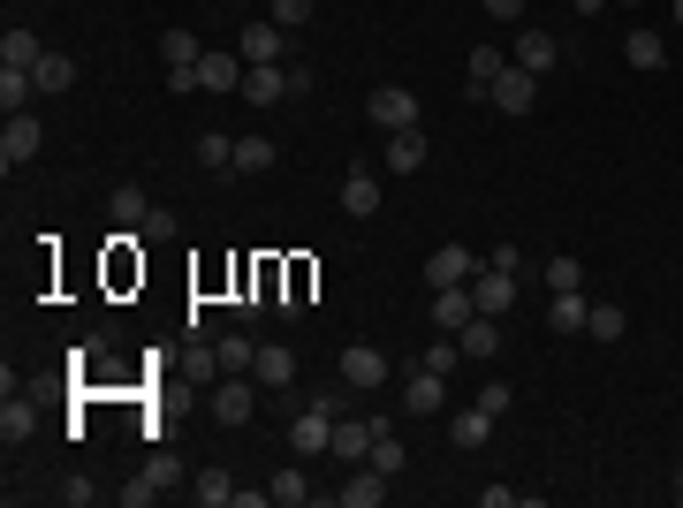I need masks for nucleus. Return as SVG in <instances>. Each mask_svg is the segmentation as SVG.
<instances>
[{"instance_id":"e433bc0d","label":"nucleus","mask_w":683,"mask_h":508,"mask_svg":"<svg viewBox=\"0 0 683 508\" xmlns=\"http://www.w3.org/2000/svg\"><path fill=\"white\" fill-rule=\"evenodd\" d=\"M540 281H547V289H585V266H577V258H547V266H540Z\"/></svg>"},{"instance_id":"39448f33","label":"nucleus","mask_w":683,"mask_h":508,"mask_svg":"<svg viewBox=\"0 0 683 508\" xmlns=\"http://www.w3.org/2000/svg\"><path fill=\"white\" fill-rule=\"evenodd\" d=\"M516 69H532V77H547V69H562V46L555 31H540V23H516Z\"/></svg>"},{"instance_id":"9b49d317","label":"nucleus","mask_w":683,"mask_h":508,"mask_svg":"<svg viewBox=\"0 0 683 508\" xmlns=\"http://www.w3.org/2000/svg\"><path fill=\"white\" fill-rule=\"evenodd\" d=\"M403 410H410V418H433V410H448V372H426V365H418V372L403 380Z\"/></svg>"},{"instance_id":"423d86ee","label":"nucleus","mask_w":683,"mask_h":508,"mask_svg":"<svg viewBox=\"0 0 683 508\" xmlns=\"http://www.w3.org/2000/svg\"><path fill=\"white\" fill-rule=\"evenodd\" d=\"M471 303H478L486 319H509V303H516V273H502V266H478V273H471Z\"/></svg>"},{"instance_id":"6e6552de","label":"nucleus","mask_w":683,"mask_h":508,"mask_svg":"<svg viewBox=\"0 0 683 508\" xmlns=\"http://www.w3.org/2000/svg\"><path fill=\"white\" fill-rule=\"evenodd\" d=\"M39 145H46V129L31 122V114H8V129H0V168L16 175L23 160H39Z\"/></svg>"},{"instance_id":"72a5a7b5","label":"nucleus","mask_w":683,"mask_h":508,"mask_svg":"<svg viewBox=\"0 0 683 508\" xmlns=\"http://www.w3.org/2000/svg\"><path fill=\"white\" fill-rule=\"evenodd\" d=\"M274 160H281V152H274L266 137H236V175H266Z\"/></svg>"},{"instance_id":"de8ad7c7","label":"nucleus","mask_w":683,"mask_h":508,"mask_svg":"<svg viewBox=\"0 0 683 508\" xmlns=\"http://www.w3.org/2000/svg\"><path fill=\"white\" fill-rule=\"evenodd\" d=\"M168 91H206V84H198V61H182V69H168Z\"/></svg>"},{"instance_id":"2f4dec72","label":"nucleus","mask_w":683,"mask_h":508,"mask_svg":"<svg viewBox=\"0 0 683 508\" xmlns=\"http://www.w3.org/2000/svg\"><path fill=\"white\" fill-rule=\"evenodd\" d=\"M31 91H39L31 69H0V114H23V107H31Z\"/></svg>"},{"instance_id":"1a4fd4ad","label":"nucleus","mask_w":683,"mask_h":508,"mask_svg":"<svg viewBox=\"0 0 683 508\" xmlns=\"http://www.w3.org/2000/svg\"><path fill=\"white\" fill-rule=\"evenodd\" d=\"M335 365H342V380L357 387V395H373V387L387 380V357H380V349H373V341H349V349H342Z\"/></svg>"},{"instance_id":"a211bd4d","label":"nucleus","mask_w":683,"mask_h":508,"mask_svg":"<svg viewBox=\"0 0 683 508\" xmlns=\"http://www.w3.org/2000/svg\"><path fill=\"white\" fill-rule=\"evenodd\" d=\"M107 220H115V236H137V228L152 220V198H145L137 182H122V190L107 198Z\"/></svg>"},{"instance_id":"2eb2a0df","label":"nucleus","mask_w":683,"mask_h":508,"mask_svg":"<svg viewBox=\"0 0 683 508\" xmlns=\"http://www.w3.org/2000/svg\"><path fill=\"white\" fill-rule=\"evenodd\" d=\"M342 212H349V220H373V212H380V175L373 168L342 175Z\"/></svg>"},{"instance_id":"20e7f679","label":"nucleus","mask_w":683,"mask_h":508,"mask_svg":"<svg viewBox=\"0 0 683 508\" xmlns=\"http://www.w3.org/2000/svg\"><path fill=\"white\" fill-rule=\"evenodd\" d=\"M486 107H502V114H532V107H540V77L509 61V69L494 77V91H486Z\"/></svg>"},{"instance_id":"4468645a","label":"nucleus","mask_w":683,"mask_h":508,"mask_svg":"<svg viewBox=\"0 0 683 508\" xmlns=\"http://www.w3.org/2000/svg\"><path fill=\"white\" fill-rule=\"evenodd\" d=\"M251 380L266 387V395L297 387V349H289V341H266V349H258V365H251Z\"/></svg>"},{"instance_id":"a18cd8bd","label":"nucleus","mask_w":683,"mask_h":508,"mask_svg":"<svg viewBox=\"0 0 683 508\" xmlns=\"http://www.w3.org/2000/svg\"><path fill=\"white\" fill-rule=\"evenodd\" d=\"M478 8H486L494 23H524V0H478Z\"/></svg>"},{"instance_id":"c85d7f7f","label":"nucleus","mask_w":683,"mask_h":508,"mask_svg":"<svg viewBox=\"0 0 683 508\" xmlns=\"http://www.w3.org/2000/svg\"><path fill=\"white\" fill-rule=\"evenodd\" d=\"M365 464L373 470H387V478H403V470H410V448H403V432H373V456H365Z\"/></svg>"},{"instance_id":"f8f14e48","label":"nucleus","mask_w":683,"mask_h":508,"mask_svg":"<svg viewBox=\"0 0 683 508\" xmlns=\"http://www.w3.org/2000/svg\"><path fill=\"white\" fill-rule=\"evenodd\" d=\"M471 273H478V258H471L464 243H441V251L426 258V289H464Z\"/></svg>"},{"instance_id":"b1692460","label":"nucleus","mask_w":683,"mask_h":508,"mask_svg":"<svg viewBox=\"0 0 683 508\" xmlns=\"http://www.w3.org/2000/svg\"><path fill=\"white\" fill-rule=\"evenodd\" d=\"M623 61H631V69H645V77H661V69H669V39H661V31H631Z\"/></svg>"},{"instance_id":"bb28decb","label":"nucleus","mask_w":683,"mask_h":508,"mask_svg":"<svg viewBox=\"0 0 683 508\" xmlns=\"http://www.w3.org/2000/svg\"><path fill=\"white\" fill-rule=\"evenodd\" d=\"M39 61H46L39 31H23V23H16V31L0 39V69H39Z\"/></svg>"},{"instance_id":"473e14b6","label":"nucleus","mask_w":683,"mask_h":508,"mask_svg":"<svg viewBox=\"0 0 683 508\" xmlns=\"http://www.w3.org/2000/svg\"><path fill=\"white\" fill-rule=\"evenodd\" d=\"M31 77H39V91H46V99H61V91L77 84V61H69V53H46V61L31 69Z\"/></svg>"},{"instance_id":"09e8293b","label":"nucleus","mask_w":683,"mask_h":508,"mask_svg":"<svg viewBox=\"0 0 683 508\" xmlns=\"http://www.w3.org/2000/svg\"><path fill=\"white\" fill-rule=\"evenodd\" d=\"M570 8H577V16H600V8H607V0H570Z\"/></svg>"},{"instance_id":"c03bdc74","label":"nucleus","mask_w":683,"mask_h":508,"mask_svg":"<svg viewBox=\"0 0 683 508\" xmlns=\"http://www.w3.org/2000/svg\"><path fill=\"white\" fill-rule=\"evenodd\" d=\"M486 266H502V273H516V281H524V273H532V266H524V251H516V243H502V251L486 258Z\"/></svg>"},{"instance_id":"49530a36","label":"nucleus","mask_w":683,"mask_h":508,"mask_svg":"<svg viewBox=\"0 0 683 508\" xmlns=\"http://www.w3.org/2000/svg\"><path fill=\"white\" fill-rule=\"evenodd\" d=\"M61 501L85 508V501H99V486H91V478H69V486H61Z\"/></svg>"},{"instance_id":"7ed1b4c3","label":"nucleus","mask_w":683,"mask_h":508,"mask_svg":"<svg viewBox=\"0 0 683 508\" xmlns=\"http://www.w3.org/2000/svg\"><path fill=\"white\" fill-rule=\"evenodd\" d=\"M289 39H297V31H281L274 16H251L244 39H236V53H244V61H289Z\"/></svg>"},{"instance_id":"f257e3e1","label":"nucleus","mask_w":683,"mask_h":508,"mask_svg":"<svg viewBox=\"0 0 683 508\" xmlns=\"http://www.w3.org/2000/svg\"><path fill=\"white\" fill-rule=\"evenodd\" d=\"M327 448H335V410H327V402H304L297 425H289V456L311 464V456H327Z\"/></svg>"},{"instance_id":"8fccbe9b","label":"nucleus","mask_w":683,"mask_h":508,"mask_svg":"<svg viewBox=\"0 0 683 508\" xmlns=\"http://www.w3.org/2000/svg\"><path fill=\"white\" fill-rule=\"evenodd\" d=\"M676 508H683V470H676Z\"/></svg>"},{"instance_id":"aec40b11","label":"nucleus","mask_w":683,"mask_h":508,"mask_svg":"<svg viewBox=\"0 0 683 508\" xmlns=\"http://www.w3.org/2000/svg\"><path fill=\"white\" fill-rule=\"evenodd\" d=\"M335 501H342V508H380V501H387V470H373V464H365V470H349Z\"/></svg>"},{"instance_id":"f704fd0d","label":"nucleus","mask_w":683,"mask_h":508,"mask_svg":"<svg viewBox=\"0 0 683 508\" xmlns=\"http://www.w3.org/2000/svg\"><path fill=\"white\" fill-rule=\"evenodd\" d=\"M623 327H631L623 303H593V319H585V335H593V341H623Z\"/></svg>"},{"instance_id":"9d476101","label":"nucleus","mask_w":683,"mask_h":508,"mask_svg":"<svg viewBox=\"0 0 683 508\" xmlns=\"http://www.w3.org/2000/svg\"><path fill=\"white\" fill-rule=\"evenodd\" d=\"M244 99L251 107H281L289 99V61H251L244 69Z\"/></svg>"},{"instance_id":"79ce46f5","label":"nucleus","mask_w":683,"mask_h":508,"mask_svg":"<svg viewBox=\"0 0 683 508\" xmlns=\"http://www.w3.org/2000/svg\"><path fill=\"white\" fill-rule=\"evenodd\" d=\"M145 243H175V212L152 206V220H145Z\"/></svg>"},{"instance_id":"c756f323","label":"nucleus","mask_w":683,"mask_h":508,"mask_svg":"<svg viewBox=\"0 0 683 508\" xmlns=\"http://www.w3.org/2000/svg\"><path fill=\"white\" fill-rule=\"evenodd\" d=\"M214 357H220V372H251V365H258V341L236 327V335H220V341H214Z\"/></svg>"},{"instance_id":"ddd939ff","label":"nucleus","mask_w":683,"mask_h":508,"mask_svg":"<svg viewBox=\"0 0 683 508\" xmlns=\"http://www.w3.org/2000/svg\"><path fill=\"white\" fill-rule=\"evenodd\" d=\"M448 440H456L464 456H478V448L494 440V410H486V402H464V410H448Z\"/></svg>"},{"instance_id":"3c124183","label":"nucleus","mask_w":683,"mask_h":508,"mask_svg":"<svg viewBox=\"0 0 683 508\" xmlns=\"http://www.w3.org/2000/svg\"><path fill=\"white\" fill-rule=\"evenodd\" d=\"M676 31H683V0H676Z\"/></svg>"},{"instance_id":"0eeeda50","label":"nucleus","mask_w":683,"mask_h":508,"mask_svg":"<svg viewBox=\"0 0 683 508\" xmlns=\"http://www.w3.org/2000/svg\"><path fill=\"white\" fill-rule=\"evenodd\" d=\"M365 114L380 129H418V91H403V84H380L373 99H365Z\"/></svg>"},{"instance_id":"412c9836","label":"nucleus","mask_w":683,"mask_h":508,"mask_svg":"<svg viewBox=\"0 0 683 508\" xmlns=\"http://www.w3.org/2000/svg\"><path fill=\"white\" fill-rule=\"evenodd\" d=\"M585 319H593L585 289H555V303H547V327H555V335H585Z\"/></svg>"},{"instance_id":"5701e85b","label":"nucleus","mask_w":683,"mask_h":508,"mask_svg":"<svg viewBox=\"0 0 683 508\" xmlns=\"http://www.w3.org/2000/svg\"><path fill=\"white\" fill-rule=\"evenodd\" d=\"M464 61H471V84H464L471 99H486V91H494V77L509 69V53H502V46H471Z\"/></svg>"},{"instance_id":"dca6fc26","label":"nucleus","mask_w":683,"mask_h":508,"mask_svg":"<svg viewBox=\"0 0 683 508\" xmlns=\"http://www.w3.org/2000/svg\"><path fill=\"white\" fill-rule=\"evenodd\" d=\"M471 319H478V303H471V281H464V289H433V327H441V335H464Z\"/></svg>"},{"instance_id":"603ef678","label":"nucleus","mask_w":683,"mask_h":508,"mask_svg":"<svg viewBox=\"0 0 683 508\" xmlns=\"http://www.w3.org/2000/svg\"><path fill=\"white\" fill-rule=\"evenodd\" d=\"M623 8H639V0H623Z\"/></svg>"},{"instance_id":"a19ab883","label":"nucleus","mask_w":683,"mask_h":508,"mask_svg":"<svg viewBox=\"0 0 683 508\" xmlns=\"http://www.w3.org/2000/svg\"><path fill=\"white\" fill-rule=\"evenodd\" d=\"M274 23H281V31H304V23H311V0H274Z\"/></svg>"},{"instance_id":"cd10ccee","label":"nucleus","mask_w":683,"mask_h":508,"mask_svg":"<svg viewBox=\"0 0 683 508\" xmlns=\"http://www.w3.org/2000/svg\"><path fill=\"white\" fill-rule=\"evenodd\" d=\"M456 349H464V357H478V365H486V357L502 349V319H486V311H478V319H471L464 335H456Z\"/></svg>"},{"instance_id":"ea45409f","label":"nucleus","mask_w":683,"mask_h":508,"mask_svg":"<svg viewBox=\"0 0 683 508\" xmlns=\"http://www.w3.org/2000/svg\"><path fill=\"white\" fill-rule=\"evenodd\" d=\"M145 478H152V486H160V494H168L175 478H182V456H175V448H160V456H152V464H145Z\"/></svg>"},{"instance_id":"7c9ffc66","label":"nucleus","mask_w":683,"mask_h":508,"mask_svg":"<svg viewBox=\"0 0 683 508\" xmlns=\"http://www.w3.org/2000/svg\"><path fill=\"white\" fill-rule=\"evenodd\" d=\"M198 168H206V175H236V137L206 129V137H198Z\"/></svg>"},{"instance_id":"58836bf2","label":"nucleus","mask_w":683,"mask_h":508,"mask_svg":"<svg viewBox=\"0 0 683 508\" xmlns=\"http://www.w3.org/2000/svg\"><path fill=\"white\" fill-rule=\"evenodd\" d=\"M115 501H122V508H152V501H160V486H152V478H145V470H137V478H129V486H115Z\"/></svg>"},{"instance_id":"f3484780","label":"nucleus","mask_w":683,"mask_h":508,"mask_svg":"<svg viewBox=\"0 0 683 508\" xmlns=\"http://www.w3.org/2000/svg\"><path fill=\"white\" fill-rule=\"evenodd\" d=\"M373 432H380V418H349V425L335 418V448H327V456H335V464H365V456H373Z\"/></svg>"},{"instance_id":"37998d69","label":"nucleus","mask_w":683,"mask_h":508,"mask_svg":"<svg viewBox=\"0 0 683 508\" xmlns=\"http://www.w3.org/2000/svg\"><path fill=\"white\" fill-rule=\"evenodd\" d=\"M478 402H486V410H494V418H502V410H509L516 395H509V380H486V387H478Z\"/></svg>"},{"instance_id":"a878e982","label":"nucleus","mask_w":683,"mask_h":508,"mask_svg":"<svg viewBox=\"0 0 683 508\" xmlns=\"http://www.w3.org/2000/svg\"><path fill=\"white\" fill-rule=\"evenodd\" d=\"M31 432H39V410H31L23 395H8V402H0V440H8V448H23Z\"/></svg>"},{"instance_id":"6ab92c4d","label":"nucleus","mask_w":683,"mask_h":508,"mask_svg":"<svg viewBox=\"0 0 683 508\" xmlns=\"http://www.w3.org/2000/svg\"><path fill=\"white\" fill-rule=\"evenodd\" d=\"M244 69H251L244 53H206V61H198V84L228 99V91H244Z\"/></svg>"},{"instance_id":"393cba45","label":"nucleus","mask_w":683,"mask_h":508,"mask_svg":"<svg viewBox=\"0 0 683 508\" xmlns=\"http://www.w3.org/2000/svg\"><path fill=\"white\" fill-rule=\"evenodd\" d=\"M387 168L418 175V168H426V137H418V129H387Z\"/></svg>"},{"instance_id":"c9c22d12","label":"nucleus","mask_w":683,"mask_h":508,"mask_svg":"<svg viewBox=\"0 0 683 508\" xmlns=\"http://www.w3.org/2000/svg\"><path fill=\"white\" fill-rule=\"evenodd\" d=\"M198 501H206V508H228V501H236V478H228V470H198Z\"/></svg>"},{"instance_id":"f03ea898","label":"nucleus","mask_w":683,"mask_h":508,"mask_svg":"<svg viewBox=\"0 0 683 508\" xmlns=\"http://www.w3.org/2000/svg\"><path fill=\"white\" fill-rule=\"evenodd\" d=\"M214 425H251V410H258V387H251V372H220L214 380Z\"/></svg>"},{"instance_id":"4be33fe9","label":"nucleus","mask_w":683,"mask_h":508,"mask_svg":"<svg viewBox=\"0 0 683 508\" xmlns=\"http://www.w3.org/2000/svg\"><path fill=\"white\" fill-rule=\"evenodd\" d=\"M266 486H274V501H281V508H304V501H311V470H304V456H289Z\"/></svg>"},{"instance_id":"4c0bfd02","label":"nucleus","mask_w":683,"mask_h":508,"mask_svg":"<svg viewBox=\"0 0 683 508\" xmlns=\"http://www.w3.org/2000/svg\"><path fill=\"white\" fill-rule=\"evenodd\" d=\"M160 53H168V69H182V61H206L190 31H160Z\"/></svg>"}]
</instances>
